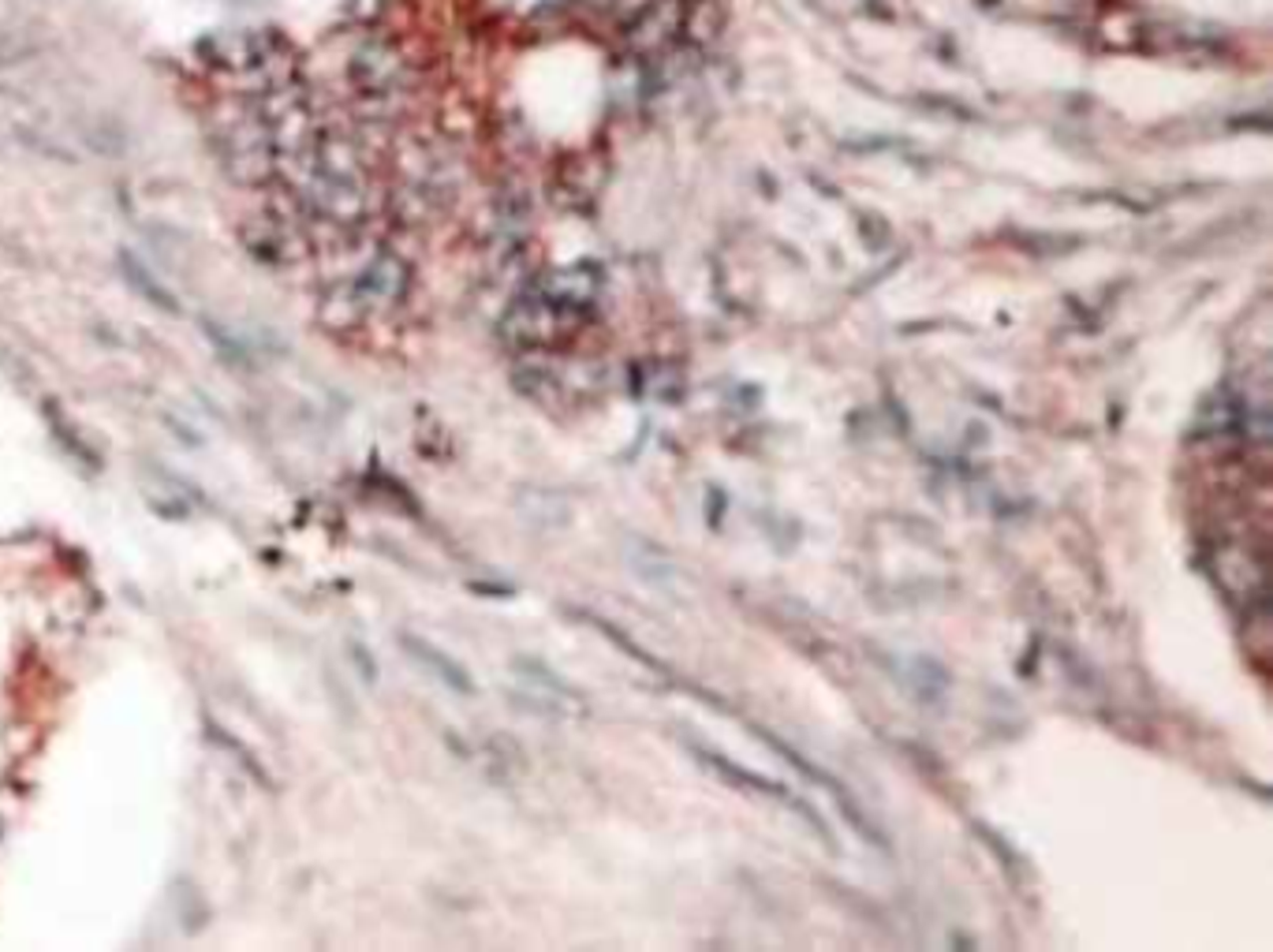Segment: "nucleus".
Here are the masks:
<instances>
[{
  "instance_id": "nucleus-1",
  "label": "nucleus",
  "mask_w": 1273,
  "mask_h": 952,
  "mask_svg": "<svg viewBox=\"0 0 1273 952\" xmlns=\"http://www.w3.org/2000/svg\"><path fill=\"white\" fill-rule=\"evenodd\" d=\"M295 194L326 224L356 228L359 220L370 213L367 168L359 161L356 146L341 135L317 138L314 161L306 168V176L295 183Z\"/></svg>"
},
{
  "instance_id": "nucleus-2",
  "label": "nucleus",
  "mask_w": 1273,
  "mask_h": 952,
  "mask_svg": "<svg viewBox=\"0 0 1273 952\" xmlns=\"http://www.w3.org/2000/svg\"><path fill=\"white\" fill-rule=\"evenodd\" d=\"M217 157L224 172L243 183L261 187L276 179V150L258 112H235L217 127Z\"/></svg>"
},
{
  "instance_id": "nucleus-3",
  "label": "nucleus",
  "mask_w": 1273,
  "mask_h": 952,
  "mask_svg": "<svg viewBox=\"0 0 1273 952\" xmlns=\"http://www.w3.org/2000/svg\"><path fill=\"white\" fill-rule=\"evenodd\" d=\"M348 82L356 86L363 109H393L408 86V64L397 45L385 38H367L348 56Z\"/></svg>"
},
{
  "instance_id": "nucleus-4",
  "label": "nucleus",
  "mask_w": 1273,
  "mask_h": 952,
  "mask_svg": "<svg viewBox=\"0 0 1273 952\" xmlns=\"http://www.w3.org/2000/svg\"><path fill=\"white\" fill-rule=\"evenodd\" d=\"M341 288H344V296H348V303H352L356 318L363 322V318H378V314L397 311L411 288V270L400 255L378 251V255L370 262H363L356 277Z\"/></svg>"
},
{
  "instance_id": "nucleus-5",
  "label": "nucleus",
  "mask_w": 1273,
  "mask_h": 952,
  "mask_svg": "<svg viewBox=\"0 0 1273 952\" xmlns=\"http://www.w3.org/2000/svg\"><path fill=\"white\" fill-rule=\"evenodd\" d=\"M243 247L269 270H287L306 255L302 235L284 217H258L243 228Z\"/></svg>"
},
{
  "instance_id": "nucleus-6",
  "label": "nucleus",
  "mask_w": 1273,
  "mask_h": 952,
  "mask_svg": "<svg viewBox=\"0 0 1273 952\" xmlns=\"http://www.w3.org/2000/svg\"><path fill=\"white\" fill-rule=\"evenodd\" d=\"M684 0H650L639 19L628 27V45L635 53H657L684 30Z\"/></svg>"
},
{
  "instance_id": "nucleus-7",
  "label": "nucleus",
  "mask_w": 1273,
  "mask_h": 952,
  "mask_svg": "<svg viewBox=\"0 0 1273 952\" xmlns=\"http://www.w3.org/2000/svg\"><path fill=\"white\" fill-rule=\"evenodd\" d=\"M400 646L411 653V661H415V665H423L426 672H430V676H434L438 683H445L449 691H456V694H475V680H471V672H467V668L460 665L456 657H449V653L441 650V646L419 639V635H408V631L400 635Z\"/></svg>"
},
{
  "instance_id": "nucleus-8",
  "label": "nucleus",
  "mask_w": 1273,
  "mask_h": 952,
  "mask_svg": "<svg viewBox=\"0 0 1273 952\" xmlns=\"http://www.w3.org/2000/svg\"><path fill=\"white\" fill-rule=\"evenodd\" d=\"M123 281L135 288V292L146 303H153V307H161V311H168V314L179 311L176 296H172V292H168V288H164L161 281H157V277H153V273L142 266V262L131 259V255H123Z\"/></svg>"
},
{
  "instance_id": "nucleus-9",
  "label": "nucleus",
  "mask_w": 1273,
  "mask_h": 952,
  "mask_svg": "<svg viewBox=\"0 0 1273 952\" xmlns=\"http://www.w3.org/2000/svg\"><path fill=\"white\" fill-rule=\"evenodd\" d=\"M205 337L213 341V348H217V352L224 355L228 363H239V367H246V363L254 359V348H250V341H246L243 333H235V329L205 322Z\"/></svg>"
},
{
  "instance_id": "nucleus-10",
  "label": "nucleus",
  "mask_w": 1273,
  "mask_h": 952,
  "mask_svg": "<svg viewBox=\"0 0 1273 952\" xmlns=\"http://www.w3.org/2000/svg\"><path fill=\"white\" fill-rule=\"evenodd\" d=\"M209 733H213V740H217V744H220V751H228V755H235V762L243 766L246 774L254 777V781H258L261 789H269V774H265V766H261V762L254 759L250 751H243V744H239V740H235L232 733H224V729H213V725H209Z\"/></svg>"
},
{
  "instance_id": "nucleus-11",
  "label": "nucleus",
  "mask_w": 1273,
  "mask_h": 952,
  "mask_svg": "<svg viewBox=\"0 0 1273 952\" xmlns=\"http://www.w3.org/2000/svg\"><path fill=\"white\" fill-rule=\"evenodd\" d=\"M45 411L53 415V419H49V426H53V434L60 437L64 445H68V449H64V452H71V456H75V460H79V463H86V467H97V456H94V452H90V445H86V441H82V437L75 434V426H71V422L60 419V415H56V411H53V404H45Z\"/></svg>"
},
{
  "instance_id": "nucleus-12",
  "label": "nucleus",
  "mask_w": 1273,
  "mask_h": 952,
  "mask_svg": "<svg viewBox=\"0 0 1273 952\" xmlns=\"http://www.w3.org/2000/svg\"><path fill=\"white\" fill-rule=\"evenodd\" d=\"M352 653H356L359 672H363L367 680H378V668H374V661H370V650H363V646H356V642H352Z\"/></svg>"
}]
</instances>
